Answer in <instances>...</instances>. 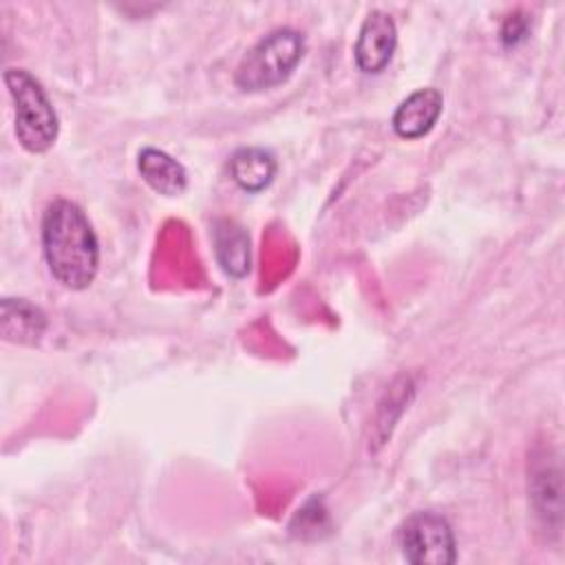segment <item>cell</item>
<instances>
[{
  "instance_id": "obj_1",
  "label": "cell",
  "mask_w": 565,
  "mask_h": 565,
  "mask_svg": "<svg viewBox=\"0 0 565 565\" xmlns=\"http://www.w3.org/2000/svg\"><path fill=\"white\" fill-rule=\"evenodd\" d=\"M42 249L57 282L86 289L99 269V243L82 207L68 199L53 201L42 216Z\"/></svg>"
},
{
  "instance_id": "obj_2",
  "label": "cell",
  "mask_w": 565,
  "mask_h": 565,
  "mask_svg": "<svg viewBox=\"0 0 565 565\" xmlns=\"http://www.w3.org/2000/svg\"><path fill=\"white\" fill-rule=\"evenodd\" d=\"M305 55V38L282 26L260 38L241 60L234 82L245 93H258L282 84Z\"/></svg>"
},
{
  "instance_id": "obj_3",
  "label": "cell",
  "mask_w": 565,
  "mask_h": 565,
  "mask_svg": "<svg viewBox=\"0 0 565 565\" xmlns=\"http://www.w3.org/2000/svg\"><path fill=\"white\" fill-rule=\"evenodd\" d=\"M4 84L15 108V137L29 152H46L57 139V115L42 84L24 68H7Z\"/></svg>"
},
{
  "instance_id": "obj_4",
  "label": "cell",
  "mask_w": 565,
  "mask_h": 565,
  "mask_svg": "<svg viewBox=\"0 0 565 565\" xmlns=\"http://www.w3.org/2000/svg\"><path fill=\"white\" fill-rule=\"evenodd\" d=\"M402 554L415 565H450L457 545L450 523L437 512H413L397 532Z\"/></svg>"
},
{
  "instance_id": "obj_5",
  "label": "cell",
  "mask_w": 565,
  "mask_h": 565,
  "mask_svg": "<svg viewBox=\"0 0 565 565\" xmlns=\"http://www.w3.org/2000/svg\"><path fill=\"white\" fill-rule=\"evenodd\" d=\"M397 46V29L388 13L375 9L371 11L358 33L353 57L360 71L380 73L388 66Z\"/></svg>"
},
{
  "instance_id": "obj_6",
  "label": "cell",
  "mask_w": 565,
  "mask_h": 565,
  "mask_svg": "<svg viewBox=\"0 0 565 565\" xmlns=\"http://www.w3.org/2000/svg\"><path fill=\"white\" fill-rule=\"evenodd\" d=\"M444 97L437 88H419L411 93L393 113V130L402 139H419L433 130L441 115Z\"/></svg>"
},
{
  "instance_id": "obj_7",
  "label": "cell",
  "mask_w": 565,
  "mask_h": 565,
  "mask_svg": "<svg viewBox=\"0 0 565 565\" xmlns=\"http://www.w3.org/2000/svg\"><path fill=\"white\" fill-rule=\"evenodd\" d=\"M214 254L225 274L232 278H243L249 271L252 254H249V236L245 227L232 218H218L212 227Z\"/></svg>"
},
{
  "instance_id": "obj_8",
  "label": "cell",
  "mask_w": 565,
  "mask_h": 565,
  "mask_svg": "<svg viewBox=\"0 0 565 565\" xmlns=\"http://www.w3.org/2000/svg\"><path fill=\"white\" fill-rule=\"evenodd\" d=\"M137 168L141 179L163 196H177L188 185L185 168L163 150L143 148L137 157Z\"/></svg>"
},
{
  "instance_id": "obj_9",
  "label": "cell",
  "mask_w": 565,
  "mask_h": 565,
  "mask_svg": "<svg viewBox=\"0 0 565 565\" xmlns=\"http://www.w3.org/2000/svg\"><path fill=\"white\" fill-rule=\"evenodd\" d=\"M230 177L232 181L249 192L256 194L260 190H265L274 177H276V157L265 150V148H238L232 157H230Z\"/></svg>"
},
{
  "instance_id": "obj_10",
  "label": "cell",
  "mask_w": 565,
  "mask_h": 565,
  "mask_svg": "<svg viewBox=\"0 0 565 565\" xmlns=\"http://www.w3.org/2000/svg\"><path fill=\"white\" fill-rule=\"evenodd\" d=\"M46 329L44 313L24 298H4L0 302V331L9 342L33 344Z\"/></svg>"
},
{
  "instance_id": "obj_11",
  "label": "cell",
  "mask_w": 565,
  "mask_h": 565,
  "mask_svg": "<svg viewBox=\"0 0 565 565\" xmlns=\"http://www.w3.org/2000/svg\"><path fill=\"white\" fill-rule=\"evenodd\" d=\"M527 35V20L523 15H510L505 22H503V29H501V40L505 46H514L519 44L521 40H525Z\"/></svg>"
}]
</instances>
